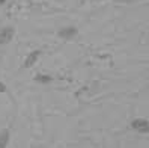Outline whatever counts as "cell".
Here are the masks:
<instances>
[{"mask_svg":"<svg viewBox=\"0 0 149 148\" xmlns=\"http://www.w3.org/2000/svg\"><path fill=\"white\" fill-rule=\"evenodd\" d=\"M12 35H14V29H12V27H5V29H2V32H0V42L11 41Z\"/></svg>","mask_w":149,"mask_h":148,"instance_id":"3957f363","label":"cell"},{"mask_svg":"<svg viewBox=\"0 0 149 148\" xmlns=\"http://www.w3.org/2000/svg\"><path fill=\"white\" fill-rule=\"evenodd\" d=\"M8 142H9V132L3 130V132L0 133V148H6Z\"/></svg>","mask_w":149,"mask_h":148,"instance_id":"277c9868","label":"cell"},{"mask_svg":"<svg viewBox=\"0 0 149 148\" xmlns=\"http://www.w3.org/2000/svg\"><path fill=\"white\" fill-rule=\"evenodd\" d=\"M35 82H38V83H50L51 77L50 76H44V74H38L36 77H35Z\"/></svg>","mask_w":149,"mask_h":148,"instance_id":"8992f818","label":"cell"},{"mask_svg":"<svg viewBox=\"0 0 149 148\" xmlns=\"http://www.w3.org/2000/svg\"><path fill=\"white\" fill-rule=\"evenodd\" d=\"M75 32H77V30H75L74 27H66V29H62V30H60L59 35H60L62 38H71L72 35H75Z\"/></svg>","mask_w":149,"mask_h":148,"instance_id":"5b68a950","label":"cell"},{"mask_svg":"<svg viewBox=\"0 0 149 148\" xmlns=\"http://www.w3.org/2000/svg\"><path fill=\"white\" fill-rule=\"evenodd\" d=\"M6 2V0H0V5H2V3H5Z\"/></svg>","mask_w":149,"mask_h":148,"instance_id":"ba28073f","label":"cell"},{"mask_svg":"<svg viewBox=\"0 0 149 148\" xmlns=\"http://www.w3.org/2000/svg\"><path fill=\"white\" fill-rule=\"evenodd\" d=\"M39 55H41V51H39V50H35V51H32V53H30L27 58H26V60H24V67H26V68L32 67V65H33V64L38 60Z\"/></svg>","mask_w":149,"mask_h":148,"instance_id":"7a4b0ae2","label":"cell"},{"mask_svg":"<svg viewBox=\"0 0 149 148\" xmlns=\"http://www.w3.org/2000/svg\"><path fill=\"white\" fill-rule=\"evenodd\" d=\"M0 92H6V86H5V83H2V82H0Z\"/></svg>","mask_w":149,"mask_h":148,"instance_id":"52a82bcc","label":"cell"},{"mask_svg":"<svg viewBox=\"0 0 149 148\" xmlns=\"http://www.w3.org/2000/svg\"><path fill=\"white\" fill-rule=\"evenodd\" d=\"M131 126L139 133H149V121L146 119H134Z\"/></svg>","mask_w":149,"mask_h":148,"instance_id":"6da1fadb","label":"cell"}]
</instances>
